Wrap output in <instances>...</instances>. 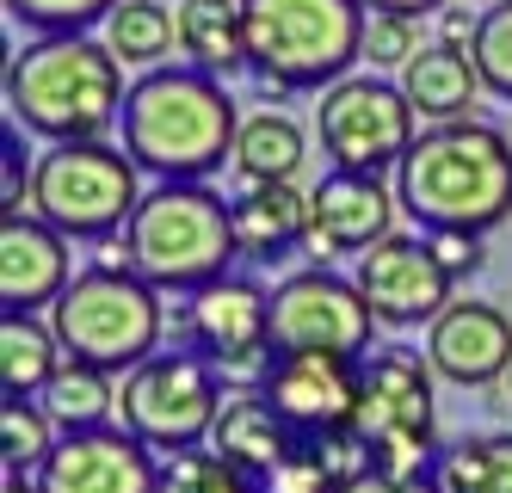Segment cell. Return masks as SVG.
<instances>
[{
  "label": "cell",
  "mask_w": 512,
  "mask_h": 493,
  "mask_svg": "<svg viewBox=\"0 0 512 493\" xmlns=\"http://www.w3.org/2000/svg\"><path fill=\"white\" fill-rule=\"evenodd\" d=\"M395 198L426 229L488 235L512 216V136L500 124L463 118L420 130L408 161L395 167Z\"/></svg>",
  "instance_id": "obj_1"
},
{
  "label": "cell",
  "mask_w": 512,
  "mask_h": 493,
  "mask_svg": "<svg viewBox=\"0 0 512 493\" xmlns=\"http://www.w3.org/2000/svg\"><path fill=\"white\" fill-rule=\"evenodd\" d=\"M124 62L105 37H31L7 62L13 124L56 142H105L124 118Z\"/></svg>",
  "instance_id": "obj_2"
},
{
  "label": "cell",
  "mask_w": 512,
  "mask_h": 493,
  "mask_svg": "<svg viewBox=\"0 0 512 493\" xmlns=\"http://www.w3.org/2000/svg\"><path fill=\"white\" fill-rule=\"evenodd\" d=\"M124 148L155 179H210L235 161L241 111L198 68H149L124 93Z\"/></svg>",
  "instance_id": "obj_3"
},
{
  "label": "cell",
  "mask_w": 512,
  "mask_h": 493,
  "mask_svg": "<svg viewBox=\"0 0 512 493\" xmlns=\"http://www.w3.org/2000/svg\"><path fill=\"white\" fill-rule=\"evenodd\" d=\"M124 241L136 259V278L173 296H198L216 278H229V265L241 259L235 198L210 192L204 179H161L155 192H142Z\"/></svg>",
  "instance_id": "obj_4"
},
{
  "label": "cell",
  "mask_w": 512,
  "mask_h": 493,
  "mask_svg": "<svg viewBox=\"0 0 512 493\" xmlns=\"http://www.w3.org/2000/svg\"><path fill=\"white\" fill-rule=\"evenodd\" d=\"M364 0H247V68L260 93H327L364 62Z\"/></svg>",
  "instance_id": "obj_5"
},
{
  "label": "cell",
  "mask_w": 512,
  "mask_h": 493,
  "mask_svg": "<svg viewBox=\"0 0 512 493\" xmlns=\"http://www.w3.org/2000/svg\"><path fill=\"white\" fill-rule=\"evenodd\" d=\"M50 327L62 339L68 364H93L105 376H130L136 364H149L161 352V290L136 272H75L50 309Z\"/></svg>",
  "instance_id": "obj_6"
},
{
  "label": "cell",
  "mask_w": 512,
  "mask_h": 493,
  "mask_svg": "<svg viewBox=\"0 0 512 493\" xmlns=\"http://www.w3.org/2000/svg\"><path fill=\"white\" fill-rule=\"evenodd\" d=\"M142 167L112 142H56L31 161V216L68 241H112L142 204Z\"/></svg>",
  "instance_id": "obj_7"
},
{
  "label": "cell",
  "mask_w": 512,
  "mask_h": 493,
  "mask_svg": "<svg viewBox=\"0 0 512 493\" xmlns=\"http://www.w3.org/2000/svg\"><path fill=\"white\" fill-rule=\"evenodd\" d=\"M432 376L438 370L426 364V352H408V346H383L364 358L352 432L371 450L377 475H395V481L438 475L445 450L432 444Z\"/></svg>",
  "instance_id": "obj_8"
},
{
  "label": "cell",
  "mask_w": 512,
  "mask_h": 493,
  "mask_svg": "<svg viewBox=\"0 0 512 493\" xmlns=\"http://www.w3.org/2000/svg\"><path fill=\"white\" fill-rule=\"evenodd\" d=\"M223 376L204 352H155L149 364H136L118 389L124 426L149 444V450H198L210 444V426L223 413Z\"/></svg>",
  "instance_id": "obj_9"
},
{
  "label": "cell",
  "mask_w": 512,
  "mask_h": 493,
  "mask_svg": "<svg viewBox=\"0 0 512 493\" xmlns=\"http://www.w3.org/2000/svg\"><path fill=\"white\" fill-rule=\"evenodd\" d=\"M315 130H321V155L340 173H377L401 167L414 136V105L401 93V81H383V74H346L321 93L315 105Z\"/></svg>",
  "instance_id": "obj_10"
},
{
  "label": "cell",
  "mask_w": 512,
  "mask_h": 493,
  "mask_svg": "<svg viewBox=\"0 0 512 493\" xmlns=\"http://www.w3.org/2000/svg\"><path fill=\"white\" fill-rule=\"evenodd\" d=\"M179 333L186 346L204 352L216 364L229 389H266V376L278 364L272 352V290H260L253 278H216L210 290H198L179 309Z\"/></svg>",
  "instance_id": "obj_11"
},
{
  "label": "cell",
  "mask_w": 512,
  "mask_h": 493,
  "mask_svg": "<svg viewBox=\"0 0 512 493\" xmlns=\"http://www.w3.org/2000/svg\"><path fill=\"white\" fill-rule=\"evenodd\" d=\"M371 315L364 290L327 265H303L272 290V352H334V358H371Z\"/></svg>",
  "instance_id": "obj_12"
},
{
  "label": "cell",
  "mask_w": 512,
  "mask_h": 493,
  "mask_svg": "<svg viewBox=\"0 0 512 493\" xmlns=\"http://www.w3.org/2000/svg\"><path fill=\"white\" fill-rule=\"evenodd\" d=\"M352 284L364 290V302H371V315L383 327H432L451 309V290H457L445 278V265L432 259L426 235H389L371 253H358Z\"/></svg>",
  "instance_id": "obj_13"
},
{
  "label": "cell",
  "mask_w": 512,
  "mask_h": 493,
  "mask_svg": "<svg viewBox=\"0 0 512 493\" xmlns=\"http://www.w3.org/2000/svg\"><path fill=\"white\" fill-rule=\"evenodd\" d=\"M358 383H364V358H334V352H278L272 376H266V401L272 413L297 432V438H321V432H346L358 413Z\"/></svg>",
  "instance_id": "obj_14"
},
{
  "label": "cell",
  "mask_w": 512,
  "mask_h": 493,
  "mask_svg": "<svg viewBox=\"0 0 512 493\" xmlns=\"http://www.w3.org/2000/svg\"><path fill=\"white\" fill-rule=\"evenodd\" d=\"M44 493H161V463L130 426L68 432L38 469Z\"/></svg>",
  "instance_id": "obj_15"
},
{
  "label": "cell",
  "mask_w": 512,
  "mask_h": 493,
  "mask_svg": "<svg viewBox=\"0 0 512 493\" xmlns=\"http://www.w3.org/2000/svg\"><path fill=\"white\" fill-rule=\"evenodd\" d=\"M395 210L401 198L389 192V185L377 173H327L309 185V259L327 265L334 253H371L377 241H389L395 229Z\"/></svg>",
  "instance_id": "obj_16"
},
{
  "label": "cell",
  "mask_w": 512,
  "mask_h": 493,
  "mask_svg": "<svg viewBox=\"0 0 512 493\" xmlns=\"http://www.w3.org/2000/svg\"><path fill=\"white\" fill-rule=\"evenodd\" d=\"M426 364L457 389H488L512 370V321L494 302H451L426 327Z\"/></svg>",
  "instance_id": "obj_17"
},
{
  "label": "cell",
  "mask_w": 512,
  "mask_h": 493,
  "mask_svg": "<svg viewBox=\"0 0 512 493\" xmlns=\"http://www.w3.org/2000/svg\"><path fill=\"white\" fill-rule=\"evenodd\" d=\"M68 284H75L68 235H56L44 216H0V309L7 315L56 309Z\"/></svg>",
  "instance_id": "obj_18"
},
{
  "label": "cell",
  "mask_w": 512,
  "mask_h": 493,
  "mask_svg": "<svg viewBox=\"0 0 512 493\" xmlns=\"http://www.w3.org/2000/svg\"><path fill=\"white\" fill-rule=\"evenodd\" d=\"M210 450H216V457H229L241 475H253V481L266 487L278 475V463L297 450V432L278 420L260 389H229L223 413H216V426H210Z\"/></svg>",
  "instance_id": "obj_19"
},
{
  "label": "cell",
  "mask_w": 512,
  "mask_h": 493,
  "mask_svg": "<svg viewBox=\"0 0 512 493\" xmlns=\"http://www.w3.org/2000/svg\"><path fill=\"white\" fill-rule=\"evenodd\" d=\"M235 241L247 265H272L290 247L309 241V192H297V179L278 185H247L235 198Z\"/></svg>",
  "instance_id": "obj_20"
},
{
  "label": "cell",
  "mask_w": 512,
  "mask_h": 493,
  "mask_svg": "<svg viewBox=\"0 0 512 493\" xmlns=\"http://www.w3.org/2000/svg\"><path fill=\"white\" fill-rule=\"evenodd\" d=\"M179 56L186 68L229 81L247 68V7L241 0H179Z\"/></svg>",
  "instance_id": "obj_21"
},
{
  "label": "cell",
  "mask_w": 512,
  "mask_h": 493,
  "mask_svg": "<svg viewBox=\"0 0 512 493\" xmlns=\"http://www.w3.org/2000/svg\"><path fill=\"white\" fill-rule=\"evenodd\" d=\"M401 93H408L414 118H426L438 130V124H463L469 118L475 93H482V74H475V56L426 44L408 68H401Z\"/></svg>",
  "instance_id": "obj_22"
},
{
  "label": "cell",
  "mask_w": 512,
  "mask_h": 493,
  "mask_svg": "<svg viewBox=\"0 0 512 493\" xmlns=\"http://www.w3.org/2000/svg\"><path fill=\"white\" fill-rule=\"evenodd\" d=\"M62 339L38 315H0V389L7 401H44V389L62 370Z\"/></svg>",
  "instance_id": "obj_23"
},
{
  "label": "cell",
  "mask_w": 512,
  "mask_h": 493,
  "mask_svg": "<svg viewBox=\"0 0 512 493\" xmlns=\"http://www.w3.org/2000/svg\"><path fill=\"white\" fill-rule=\"evenodd\" d=\"M309 161V136L297 118L284 111H253L241 118V136H235V173L247 185H278V179H297V167Z\"/></svg>",
  "instance_id": "obj_24"
},
{
  "label": "cell",
  "mask_w": 512,
  "mask_h": 493,
  "mask_svg": "<svg viewBox=\"0 0 512 493\" xmlns=\"http://www.w3.org/2000/svg\"><path fill=\"white\" fill-rule=\"evenodd\" d=\"M44 413L56 420V432H99V426H112V413H118V389H112V376L93 370V364H62L56 370V383L44 389Z\"/></svg>",
  "instance_id": "obj_25"
},
{
  "label": "cell",
  "mask_w": 512,
  "mask_h": 493,
  "mask_svg": "<svg viewBox=\"0 0 512 493\" xmlns=\"http://www.w3.org/2000/svg\"><path fill=\"white\" fill-rule=\"evenodd\" d=\"M445 493H512V432H469L438 457Z\"/></svg>",
  "instance_id": "obj_26"
},
{
  "label": "cell",
  "mask_w": 512,
  "mask_h": 493,
  "mask_svg": "<svg viewBox=\"0 0 512 493\" xmlns=\"http://www.w3.org/2000/svg\"><path fill=\"white\" fill-rule=\"evenodd\" d=\"M105 44H112L118 62L161 68V56L179 44V13H167L161 0H124V7L105 19Z\"/></svg>",
  "instance_id": "obj_27"
},
{
  "label": "cell",
  "mask_w": 512,
  "mask_h": 493,
  "mask_svg": "<svg viewBox=\"0 0 512 493\" xmlns=\"http://www.w3.org/2000/svg\"><path fill=\"white\" fill-rule=\"evenodd\" d=\"M50 450H56V420L44 413V401H0V457H7V469L38 475Z\"/></svg>",
  "instance_id": "obj_28"
},
{
  "label": "cell",
  "mask_w": 512,
  "mask_h": 493,
  "mask_svg": "<svg viewBox=\"0 0 512 493\" xmlns=\"http://www.w3.org/2000/svg\"><path fill=\"white\" fill-rule=\"evenodd\" d=\"M161 493H266V487L241 475L229 457H216L210 444H198V450H179L161 469Z\"/></svg>",
  "instance_id": "obj_29"
},
{
  "label": "cell",
  "mask_w": 512,
  "mask_h": 493,
  "mask_svg": "<svg viewBox=\"0 0 512 493\" xmlns=\"http://www.w3.org/2000/svg\"><path fill=\"white\" fill-rule=\"evenodd\" d=\"M124 0H7V13L38 37H87L99 19H112Z\"/></svg>",
  "instance_id": "obj_30"
},
{
  "label": "cell",
  "mask_w": 512,
  "mask_h": 493,
  "mask_svg": "<svg viewBox=\"0 0 512 493\" xmlns=\"http://www.w3.org/2000/svg\"><path fill=\"white\" fill-rule=\"evenodd\" d=\"M469 56H475L482 87L512 105V0H494V7L482 13V37H475Z\"/></svg>",
  "instance_id": "obj_31"
},
{
  "label": "cell",
  "mask_w": 512,
  "mask_h": 493,
  "mask_svg": "<svg viewBox=\"0 0 512 493\" xmlns=\"http://www.w3.org/2000/svg\"><path fill=\"white\" fill-rule=\"evenodd\" d=\"M420 50H426L420 44V19H395V13L364 19V62H371V74L377 68H408Z\"/></svg>",
  "instance_id": "obj_32"
},
{
  "label": "cell",
  "mask_w": 512,
  "mask_h": 493,
  "mask_svg": "<svg viewBox=\"0 0 512 493\" xmlns=\"http://www.w3.org/2000/svg\"><path fill=\"white\" fill-rule=\"evenodd\" d=\"M426 247H432V259H438V265H445V278H451V284L475 278V272L488 265L482 235H469V229H426Z\"/></svg>",
  "instance_id": "obj_33"
},
{
  "label": "cell",
  "mask_w": 512,
  "mask_h": 493,
  "mask_svg": "<svg viewBox=\"0 0 512 493\" xmlns=\"http://www.w3.org/2000/svg\"><path fill=\"white\" fill-rule=\"evenodd\" d=\"M475 37H482V13H463V7H445L438 13V44L445 50H475Z\"/></svg>",
  "instance_id": "obj_34"
},
{
  "label": "cell",
  "mask_w": 512,
  "mask_h": 493,
  "mask_svg": "<svg viewBox=\"0 0 512 493\" xmlns=\"http://www.w3.org/2000/svg\"><path fill=\"white\" fill-rule=\"evenodd\" d=\"M346 493H445V487H438V475H420V481H395V475H364V481H352Z\"/></svg>",
  "instance_id": "obj_35"
},
{
  "label": "cell",
  "mask_w": 512,
  "mask_h": 493,
  "mask_svg": "<svg viewBox=\"0 0 512 493\" xmlns=\"http://www.w3.org/2000/svg\"><path fill=\"white\" fill-rule=\"evenodd\" d=\"M364 13H395V19H426V13H445V0H364Z\"/></svg>",
  "instance_id": "obj_36"
},
{
  "label": "cell",
  "mask_w": 512,
  "mask_h": 493,
  "mask_svg": "<svg viewBox=\"0 0 512 493\" xmlns=\"http://www.w3.org/2000/svg\"><path fill=\"white\" fill-rule=\"evenodd\" d=\"M0 493H44V487H38V475H25V469H7Z\"/></svg>",
  "instance_id": "obj_37"
},
{
  "label": "cell",
  "mask_w": 512,
  "mask_h": 493,
  "mask_svg": "<svg viewBox=\"0 0 512 493\" xmlns=\"http://www.w3.org/2000/svg\"><path fill=\"white\" fill-rule=\"evenodd\" d=\"M506 395H512V370H506Z\"/></svg>",
  "instance_id": "obj_38"
},
{
  "label": "cell",
  "mask_w": 512,
  "mask_h": 493,
  "mask_svg": "<svg viewBox=\"0 0 512 493\" xmlns=\"http://www.w3.org/2000/svg\"><path fill=\"white\" fill-rule=\"evenodd\" d=\"M241 7H247V0H241Z\"/></svg>",
  "instance_id": "obj_39"
}]
</instances>
